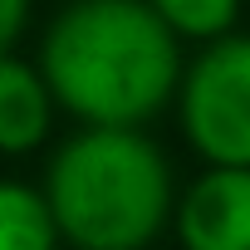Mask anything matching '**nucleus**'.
I'll return each mask as SVG.
<instances>
[{
  "mask_svg": "<svg viewBox=\"0 0 250 250\" xmlns=\"http://www.w3.org/2000/svg\"><path fill=\"white\" fill-rule=\"evenodd\" d=\"M59 245L69 250H147L172 221V162L143 128L69 133L40 182Z\"/></svg>",
  "mask_w": 250,
  "mask_h": 250,
  "instance_id": "2",
  "label": "nucleus"
},
{
  "mask_svg": "<svg viewBox=\"0 0 250 250\" xmlns=\"http://www.w3.org/2000/svg\"><path fill=\"white\" fill-rule=\"evenodd\" d=\"M182 138L206 167H250V35L206 40L177 79Z\"/></svg>",
  "mask_w": 250,
  "mask_h": 250,
  "instance_id": "3",
  "label": "nucleus"
},
{
  "mask_svg": "<svg viewBox=\"0 0 250 250\" xmlns=\"http://www.w3.org/2000/svg\"><path fill=\"white\" fill-rule=\"evenodd\" d=\"M25 25H30V0H0V54H15Z\"/></svg>",
  "mask_w": 250,
  "mask_h": 250,
  "instance_id": "8",
  "label": "nucleus"
},
{
  "mask_svg": "<svg viewBox=\"0 0 250 250\" xmlns=\"http://www.w3.org/2000/svg\"><path fill=\"white\" fill-rule=\"evenodd\" d=\"M182 250H250V167H206L177 201L172 221Z\"/></svg>",
  "mask_w": 250,
  "mask_h": 250,
  "instance_id": "4",
  "label": "nucleus"
},
{
  "mask_svg": "<svg viewBox=\"0 0 250 250\" xmlns=\"http://www.w3.org/2000/svg\"><path fill=\"white\" fill-rule=\"evenodd\" d=\"M54 93L40 64L20 54H0V157H25L54 133Z\"/></svg>",
  "mask_w": 250,
  "mask_h": 250,
  "instance_id": "5",
  "label": "nucleus"
},
{
  "mask_svg": "<svg viewBox=\"0 0 250 250\" xmlns=\"http://www.w3.org/2000/svg\"><path fill=\"white\" fill-rule=\"evenodd\" d=\"M147 10L187 44H206L235 30L240 20V0H147Z\"/></svg>",
  "mask_w": 250,
  "mask_h": 250,
  "instance_id": "7",
  "label": "nucleus"
},
{
  "mask_svg": "<svg viewBox=\"0 0 250 250\" xmlns=\"http://www.w3.org/2000/svg\"><path fill=\"white\" fill-rule=\"evenodd\" d=\"M54 108L83 128H143L182 79V40L147 0H69L40 40Z\"/></svg>",
  "mask_w": 250,
  "mask_h": 250,
  "instance_id": "1",
  "label": "nucleus"
},
{
  "mask_svg": "<svg viewBox=\"0 0 250 250\" xmlns=\"http://www.w3.org/2000/svg\"><path fill=\"white\" fill-rule=\"evenodd\" d=\"M0 250H59V230L40 187L0 177Z\"/></svg>",
  "mask_w": 250,
  "mask_h": 250,
  "instance_id": "6",
  "label": "nucleus"
}]
</instances>
